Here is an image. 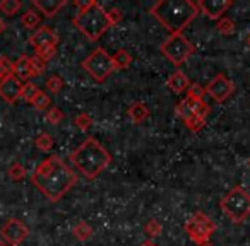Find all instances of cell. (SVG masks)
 <instances>
[{"mask_svg":"<svg viewBox=\"0 0 250 246\" xmlns=\"http://www.w3.org/2000/svg\"><path fill=\"white\" fill-rule=\"evenodd\" d=\"M31 183L50 202H59L77 183V174L63 163L62 157L50 156L33 171Z\"/></svg>","mask_w":250,"mask_h":246,"instance_id":"1","label":"cell"},{"mask_svg":"<svg viewBox=\"0 0 250 246\" xmlns=\"http://www.w3.org/2000/svg\"><path fill=\"white\" fill-rule=\"evenodd\" d=\"M149 12L170 35H182V31L197 18L199 7L192 0H160Z\"/></svg>","mask_w":250,"mask_h":246,"instance_id":"2","label":"cell"},{"mask_svg":"<svg viewBox=\"0 0 250 246\" xmlns=\"http://www.w3.org/2000/svg\"><path fill=\"white\" fill-rule=\"evenodd\" d=\"M69 159L81 174H84L87 180H94L111 163V154L94 137H87L70 152Z\"/></svg>","mask_w":250,"mask_h":246,"instance_id":"3","label":"cell"},{"mask_svg":"<svg viewBox=\"0 0 250 246\" xmlns=\"http://www.w3.org/2000/svg\"><path fill=\"white\" fill-rule=\"evenodd\" d=\"M77 14L72 18V24L86 36L89 41H98L110 28L106 11L96 0L76 2Z\"/></svg>","mask_w":250,"mask_h":246,"instance_id":"4","label":"cell"},{"mask_svg":"<svg viewBox=\"0 0 250 246\" xmlns=\"http://www.w3.org/2000/svg\"><path fill=\"white\" fill-rule=\"evenodd\" d=\"M219 207L233 224H240L250 215V195L243 188L235 187L221 198Z\"/></svg>","mask_w":250,"mask_h":246,"instance_id":"5","label":"cell"},{"mask_svg":"<svg viewBox=\"0 0 250 246\" xmlns=\"http://www.w3.org/2000/svg\"><path fill=\"white\" fill-rule=\"evenodd\" d=\"M81 65H83V69L86 70L96 82H104V80L117 70L115 69L111 55L104 48H101V46L94 48L93 52L83 60Z\"/></svg>","mask_w":250,"mask_h":246,"instance_id":"6","label":"cell"},{"mask_svg":"<svg viewBox=\"0 0 250 246\" xmlns=\"http://www.w3.org/2000/svg\"><path fill=\"white\" fill-rule=\"evenodd\" d=\"M195 46L184 35H170L161 45V53L175 67H180L194 55Z\"/></svg>","mask_w":250,"mask_h":246,"instance_id":"7","label":"cell"},{"mask_svg":"<svg viewBox=\"0 0 250 246\" xmlns=\"http://www.w3.org/2000/svg\"><path fill=\"white\" fill-rule=\"evenodd\" d=\"M184 227L185 232L188 234V238L197 246H202V245H208L211 236L214 234L216 222L209 215H206L204 212H195L190 219H187Z\"/></svg>","mask_w":250,"mask_h":246,"instance_id":"8","label":"cell"},{"mask_svg":"<svg viewBox=\"0 0 250 246\" xmlns=\"http://www.w3.org/2000/svg\"><path fill=\"white\" fill-rule=\"evenodd\" d=\"M206 94L211 96L216 103H225L229 96L235 91V86L233 82L225 76V74H216L211 79V82H208V86L204 87Z\"/></svg>","mask_w":250,"mask_h":246,"instance_id":"9","label":"cell"},{"mask_svg":"<svg viewBox=\"0 0 250 246\" xmlns=\"http://www.w3.org/2000/svg\"><path fill=\"white\" fill-rule=\"evenodd\" d=\"M0 236H2V239H4L7 245L18 246L29 236V229H28V226L22 224L19 219L12 217V219H9L4 226H2V229H0Z\"/></svg>","mask_w":250,"mask_h":246,"instance_id":"10","label":"cell"},{"mask_svg":"<svg viewBox=\"0 0 250 246\" xmlns=\"http://www.w3.org/2000/svg\"><path fill=\"white\" fill-rule=\"evenodd\" d=\"M175 111L177 114L182 118V120H188L190 116H195V114H201V116L208 118L209 114V106L204 103V99H192V97L185 96L180 103L175 106Z\"/></svg>","mask_w":250,"mask_h":246,"instance_id":"11","label":"cell"},{"mask_svg":"<svg viewBox=\"0 0 250 246\" xmlns=\"http://www.w3.org/2000/svg\"><path fill=\"white\" fill-rule=\"evenodd\" d=\"M199 7V12L212 21H219L226 11L233 5L231 0H199L195 2Z\"/></svg>","mask_w":250,"mask_h":246,"instance_id":"12","label":"cell"},{"mask_svg":"<svg viewBox=\"0 0 250 246\" xmlns=\"http://www.w3.org/2000/svg\"><path fill=\"white\" fill-rule=\"evenodd\" d=\"M21 91H22V82L18 77L11 76L7 79L0 80V97L9 104H14L16 101L21 97Z\"/></svg>","mask_w":250,"mask_h":246,"instance_id":"13","label":"cell"},{"mask_svg":"<svg viewBox=\"0 0 250 246\" xmlns=\"http://www.w3.org/2000/svg\"><path fill=\"white\" fill-rule=\"evenodd\" d=\"M29 45L33 48H42V46H57L59 45V35L53 31L48 26H40L38 29H35L31 36H29Z\"/></svg>","mask_w":250,"mask_h":246,"instance_id":"14","label":"cell"},{"mask_svg":"<svg viewBox=\"0 0 250 246\" xmlns=\"http://www.w3.org/2000/svg\"><path fill=\"white\" fill-rule=\"evenodd\" d=\"M167 86H168V89L173 91L175 94H184V93H187L188 86H190V80H188V77L185 76L182 70H175V72L168 77Z\"/></svg>","mask_w":250,"mask_h":246,"instance_id":"15","label":"cell"},{"mask_svg":"<svg viewBox=\"0 0 250 246\" xmlns=\"http://www.w3.org/2000/svg\"><path fill=\"white\" fill-rule=\"evenodd\" d=\"M33 7H36L43 16L46 18H53L63 5L67 4L65 0H33Z\"/></svg>","mask_w":250,"mask_h":246,"instance_id":"16","label":"cell"},{"mask_svg":"<svg viewBox=\"0 0 250 246\" xmlns=\"http://www.w3.org/2000/svg\"><path fill=\"white\" fill-rule=\"evenodd\" d=\"M149 114H151V111H149V108H147V104L141 103V101H136V103H132L127 108V116H129L130 121L136 123V125L146 121L147 118H149Z\"/></svg>","mask_w":250,"mask_h":246,"instance_id":"17","label":"cell"},{"mask_svg":"<svg viewBox=\"0 0 250 246\" xmlns=\"http://www.w3.org/2000/svg\"><path fill=\"white\" fill-rule=\"evenodd\" d=\"M14 77H18L22 84H26L33 77L31 63H29V57L28 55H21L14 62Z\"/></svg>","mask_w":250,"mask_h":246,"instance_id":"18","label":"cell"},{"mask_svg":"<svg viewBox=\"0 0 250 246\" xmlns=\"http://www.w3.org/2000/svg\"><path fill=\"white\" fill-rule=\"evenodd\" d=\"M113 58V63H115V69L117 70H125L129 69V65L132 63V55L125 48H120L115 52V55H111Z\"/></svg>","mask_w":250,"mask_h":246,"instance_id":"19","label":"cell"},{"mask_svg":"<svg viewBox=\"0 0 250 246\" xmlns=\"http://www.w3.org/2000/svg\"><path fill=\"white\" fill-rule=\"evenodd\" d=\"M72 234L76 236V239L84 243V241H87V239H91V236H93V227H91L86 221H81L72 227Z\"/></svg>","mask_w":250,"mask_h":246,"instance_id":"20","label":"cell"},{"mask_svg":"<svg viewBox=\"0 0 250 246\" xmlns=\"http://www.w3.org/2000/svg\"><path fill=\"white\" fill-rule=\"evenodd\" d=\"M40 22H42V18H40V14L36 11H26L21 16V24L26 29H38Z\"/></svg>","mask_w":250,"mask_h":246,"instance_id":"21","label":"cell"},{"mask_svg":"<svg viewBox=\"0 0 250 246\" xmlns=\"http://www.w3.org/2000/svg\"><path fill=\"white\" fill-rule=\"evenodd\" d=\"M21 7H22L21 0H2V2H0V12L9 16V18L18 14V12L21 11Z\"/></svg>","mask_w":250,"mask_h":246,"instance_id":"22","label":"cell"},{"mask_svg":"<svg viewBox=\"0 0 250 246\" xmlns=\"http://www.w3.org/2000/svg\"><path fill=\"white\" fill-rule=\"evenodd\" d=\"M50 103H52V101H50V96L45 93V91L40 89L38 93H36V96L33 97V101H31L29 104H31V106L35 108V110L42 111V110H46V108L50 106Z\"/></svg>","mask_w":250,"mask_h":246,"instance_id":"23","label":"cell"},{"mask_svg":"<svg viewBox=\"0 0 250 246\" xmlns=\"http://www.w3.org/2000/svg\"><path fill=\"white\" fill-rule=\"evenodd\" d=\"M35 146H36V149H40L42 152H48L53 147V137L46 132H42L35 139Z\"/></svg>","mask_w":250,"mask_h":246,"instance_id":"24","label":"cell"},{"mask_svg":"<svg viewBox=\"0 0 250 246\" xmlns=\"http://www.w3.org/2000/svg\"><path fill=\"white\" fill-rule=\"evenodd\" d=\"M184 123H185V127H187V129L190 130V132L197 133V132H201V130L206 127V116L195 114V116H190L188 120H185Z\"/></svg>","mask_w":250,"mask_h":246,"instance_id":"25","label":"cell"},{"mask_svg":"<svg viewBox=\"0 0 250 246\" xmlns=\"http://www.w3.org/2000/svg\"><path fill=\"white\" fill-rule=\"evenodd\" d=\"M216 28H218V31L221 33L223 36H231L235 35V22H233V19L229 18H221L218 21V24H216Z\"/></svg>","mask_w":250,"mask_h":246,"instance_id":"26","label":"cell"},{"mask_svg":"<svg viewBox=\"0 0 250 246\" xmlns=\"http://www.w3.org/2000/svg\"><path fill=\"white\" fill-rule=\"evenodd\" d=\"M144 232L149 236V239H153L163 232V226H161V222L156 221V219H149V221L144 224Z\"/></svg>","mask_w":250,"mask_h":246,"instance_id":"27","label":"cell"},{"mask_svg":"<svg viewBox=\"0 0 250 246\" xmlns=\"http://www.w3.org/2000/svg\"><path fill=\"white\" fill-rule=\"evenodd\" d=\"M14 76V63L7 58V57H0V80L7 79V77Z\"/></svg>","mask_w":250,"mask_h":246,"instance_id":"28","label":"cell"},{"mask_svg":"<svg viewBox=\"0 0 250 246\" xmlns=\"http://www.w3.org/2000/svg\"><path fill=\"white\" fill-rule=\"evenodd\" d=\"M57 53V46L50 45V46H42V48H36L35 50V55L38 57V58H42L43 62H48V60H52L53 57H55Z\"/></svg>","mask_w":250,"mask_h":246,"instance_id":"29","label":"cell"},{"mask_svg":"<svg viewBox=\"0 0 250 246\" xmlns=\"http://www.w3.org/2000/svg\"><path fill=\"white\" fill-rule=\"evenodd\" d=\"M46 89L52 94H59L60 91L63 89V79L59 76H50L48 79H46Z\"/></svg>","mask_w":250,"mask_h":246,"instance_id":"30","label":"cell"},{"mask_svg":"<svg viewBox=\"0 0 250 246\" xmlns=\"http://www.w3.org/2000/svg\"><path fill=\"white\" fill-rule=\"evenodd\" d=\"M74 123H76V127L79 130H83V132H87V130L93 127V118H91L87 113H81V114H77V116H76Z\"/></svg>","mask_w":250,"mask_h":246,"instance_id":"31","label":"cell"},{"mask_svg":"<svg viewBox=\"0 0 250 246\" xmlns=\"http://www.w3.org/2000/svg\"><path fill=\"white\" fill-rule=\"evenodd\" d=\"M38 87H36V84L33 82H26L22 84V91H21V99H24L26 103H31L33 97L36 96V93H38Z\"/></svg>","mask_w":250,"mask_h":246,"instance_id":"32","label":"cell"},{"mask_svg":"<svg viewBox=\"0 0 250 246\" xmlns=\"http://www.w3.org/2000/svg\"><path fill=\"white\" fill-rule=\"evenodd\" d=\"M7 174H9V178H11L12 181H21V180H24V176H26V170H24V166H22V164L14 163L11 168H9Z\"/></svg>","mask_w":250,"mask_h":246,"instance_id":"33","label":"cell"},{"mask_svg":"<svg viewBox=\"0 0 250 246\" xmlns=\"http://www.w3.org/2000/svg\"><path fill=\"white\" fill-rule=\"evenodd\" d=\"M46 121L48 123H52V125H57V123H60V121L65 118V114H63V111L60 110V108H57V106H52L48 111H46Z\"/></svg>","mask_w":250,"mask_h":246,"instance_id":"34","label":"cell"},{"mask_svg":"<svg viewBox=\"0 0 250 246\" xmlns=\"http://www.w3.org/2000/svg\"><path fill=\"white\" fill-rule=\"evenodd\" d=\"M29 63H31V74H33V77H38V76H42V74L45 72L46 63L43 62L42 58H38L36 55L29 57Z\"/></svg>","mask_w":250,"mask_h":246,"instance_id":"35","label":"cell"},{"mask_svg":"<svg viewBox=\"0 0 250 246\" xmlns=\"http://www.w3.org/2000/svg\"><path fill=\"white\" fill-rule=\"evenodd\" d=\"M187 97H192V99H204V96H206V91H204V87L201 86V84H197V82H190V86H188V89H187Z\"/></svg>","mask_w":250,"mask_h":246,"instance_id":"36","label":"cell"},{"mask_svg":"<svg viewBox=\"0 0 250 246\" xmlns=\"http://www.w3.org/2000/svg\"><path fill=\"white\" fill-rule=\"evenodd\" d=\"M106 18H108V22H110V28L115 24H118V22L124 19V14H122L120 9H110V11H106Z\"/></svg>","mask_w":250,"mask_h":246,"instance_id":"37","label":"cell"},{"mask_svg":"<svg viewBox=\"0 0 250 246\" xmlns=\"http://www.w3.org/2000/svg\"><path fill=\"white\" fill-rule=\"evenodd\" d=\"M7 29V24H5V21L2 18H0V36L4 35V31Z\"/></svg>","mask_w":250,"mask_h":246,"instance_id":"38","label":"cell"},{"mask_svg":"<svg viewBox=\"0 0 250 246\" xmlns=\"http://www.w3.org/2000/svg\"><path fill=\"white\" fill-rule=\"evenodd\" d=\"M139 246H156V243H154L153 239H146V241H143Z\"/></svg>","mask_w":250,"mask_h":246,"instance_id":"39","label":"cell"},{"mask_svg":"<svg viewBox=\"0 0 250 246\" xmlns=\"http://www.w3.org/2000/svg\"><path fill=\"white\" fill-rule=\"evenodd\" d=\"M247 45H249V46H250V35H249V36H247Z\"/></svg>","mask_w":250,"mask_h":246,"instance_id":"40","label":"cell"},{"mask_svg":"<svg viewBox=\"0 0 250 246\" xmlns=\"http://www.w3.org/2000/svg\"><path fill=\"white\" fill-rule=\"evenodd\" d=\"M202 246H212V245H211V243H208V245H202Z\"/></svg>","mask_w":250,"mask_h":246,"instance_id":"41","label":"cell"},{"mask_svg":"<svg viewBox=\"0 0 250 246\" xmlns=\"http://www.w3.org/2000/svg\"><path fill=\"white\" fill-rule=\"evenodd\" d=\"M0 246H7V245H5V243H0Z\"/></svg>","mask_w":250,"mask_h":246,"instance_id":"42","label":"cell"},{"mask_svg":"<svg viewBox=\"0 0 250 246\" xmlns=\"http://www.w3.org/2000/svg\"><path fill=\"white\" fill-rule=\"evenodd\" d=\"M249 166H250V161H249Z\"/></svg>","mask_w":250,"mask_h":246,"instance_id":"43","label":"cell"}]
</instances>
